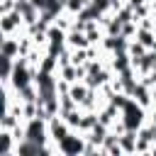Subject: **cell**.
<instances>
[{"instance_id": "1", "label": "cell", "mask_w": 156, "mask_h": 156, "mask_svg": "<svg viewBox=\"0 0 156 156\" xmlns=\"http://www.w3.org/2000/svg\"><path fill=\"white\" fill-rule=\"evenodd\" d=\"M119 119H122L124 129L139 132V127H144L146 119H149V110H146L144 105H139L134 98H127V102H124L122 110H119Z\"/></svg>"}, {"instance_id": "2", "label": "cell", "mask_w": 156, "mask_h": 156, "mask_svg": "<svg viewBox=\"0 0 156 156\" xmlns=\"http://www.w3.org/2000/svg\"><path fill=\"white\" fill-rule=\"evenodd\" d=\"M0 29H2V34H15V37H20V34L27 32V24H24V20H22V15H20L17 7L0 15Z\"/></svg>"}, {"instance_id": "3", "label": "cell", "mask_w": 156, "mask_h": 156, "mask_svg": "<svg viewBox=\"0 0 156 156\" xmlns=\"http://www.w3.org/2000/svg\"><path fill=\"white\" fill-rule=\"evenodd\" d=\"M56 151L63 154V156H78V154H83L85 151V134H80V132L73 129L66 139H61L56 144Z\"/></svg>"}, {"instance_id": "4", "label": "cell", "mask_w": 156, "mask_h": 156, "mask_svg": "<svg viewBox=\"0 0 156 156\" xmlns=\"http://www.w3.org/2000/svg\"><path fill=\"white\" fill-rule=\"evenodd\" d=\"M71 132H73V127H71L61 115H54V117L49 119V139H51V144H54V146H56L61 139H66ZM56 154H58V151H56Z\"/></svg>"}, {"instance_id": "5", "label": "cell", "mask_w": 156, "mask_h": 156, "mask_svg": "<svg viewBox=\"0 0 156 156\" xmlns=\"http://www.w3.org/2000/svg\"><path fill=\"white\" fill-rule=\"evenodd\" d=\"M0 156H17V139L12 129H0Z\"/></svg>"}, {"instance_id": "6", "label": "cell", "mask_w": 156, "mask_h": 156, "mask_svg": "<svg viewBox=\"0 0 156 156\" xmlns=\"http://www.w3.org/2000/svg\"><path fill=\"white\" fill-rule=\"evenodd\" d=\"M2 56H10V58H20V56H22L20 37H15V34H2Z\"/></svg>"}, {"instance_id": "7", "label": "cell", "mask_w": 156, "mask_h": 156, "mask_svg": "<svg viewBox=\"0 0 156 156\" xmlns=\"http://www.w3.org/2000/svg\"><path fill=\"white\" fill-rule=\"evenodd\" d=\"M66 44L71 46V49H88L90 46V41H88V34L83 32V29H71L68 32V37H66Z\"/></svg>"}, {"instance_id": "8", "label": "cell", "mask_w": 156, "mask_h": 156, "mask_svg": "<svg viewBox=\"0 0 156 156\" xmlns=\"http://www.w3.org/2000/svg\"><path fill=\"white\" fill-rule=\"evenodd\" d=\"M102 154H115V156L124 154V151H122V144H119V134H117V132H112V129H110V134H107V136H105V141H102Z\"/></svg>"}, {"instance_id": "9", "label": "cell", "mask_w": 156, "mask_h": 156, "mask_svg": "<svg viewBox=\"0 0 156 156\" xmlns=\"http://www.w3.org/2000/svg\"><path fill=\"white\" fill-rule=\"evenodd\" d=\"M119 144H122V151L124 154H136V132L124 129L119 134Z\"/></svg>"}, {"instance_id": "10", "label": "cell", "mask_w": 156, "mask_h": 156, "mask_svg": "<svg viewBox=\"0 0 156 156\" xmlns=\"http://www.w3.org/2000/svg\"><path fill=\"white\" fill-rule=\"evenodd\" d=\"M90 5H93V0H68V2H66V10L78 17V15H80L83 10H88Z\"/></svg>"}, {"instance_id": "11", "label": "cell", "mask_w": 156, "mask_h": 156, "mask_svg": "<svg viewBox=\"0 0 156 156\" xmlns=\"http://www.w3.org/2000/svg\"><path fill=\"white\" fill-rule=\"evenodd\" d=\"M146 122H149L151 127H156V105L149 107V119H146Z\"/></svg>"}, {"instance_id": "12", "label": "cell", "mask_w": 156, "mask_h": 156, "mask_svg": "<svg viewBox=\"0 0 156 156\" xmlns=\"http://www.w3.org/2000/svg\"><path fill=\"white\" fill-rule=\"evenodd\" d=\"M149 2H151V0H127V5H129V7H134V10H136V7H141V5H149Z\"/></svg>"}]
</instances>
